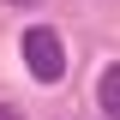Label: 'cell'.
Returning a JSON list of instances; mask_svg holds the SVG:
<instances>
[{"label":"cell","instance_id":"277c9868","mask_svg":"<svg viewBox=\"0 0 120 120\" xmlns=\"http://www.w3.org/2000/svg\"><path fill=\"white\" fill-rule=\"evenodd\" d=\"M6 6H42V0H6Z\"/></svg>","mask_w":120,"mask_h":120},{"label":"cell","instance_id":"6da1fadb","mask_svg":"<svg viewBox=\"0 0 120 120\" xmlns=\"http://www.w3.org/2000/svg\"><path fill=\"white\" fill-rule=\"evenodd\" d=\"M24 66L36 84H54L60 72H66V48H60V30L54 24H30L24 30Z\"/></svg>","mask_w":120,"mask_h":120},{"label":"cell","instance_id":"7a4b0ae2","mask_svg":"<svg viewBox=\"0 0 120 120\" xmlns=\"http://www.w3.org/2000/svg\"><path fill=\"white\" fill-rule=\"evenodd\" d=\"M96 108H102L108 120H120V60L102 66V78H96Z\"/></svg>","mask_w":120,"mask_h":120},{"label":"cell","instance_id":"3957f363","mask_svg":"<svg viewBox=\"0 0 120 120\" xmlns=\"http://www.w3.org/2000/svg\"><path fill=\"white\" fill-rule=\"evenodd\" d=\"M0 120H24V114H18V108H12V102H0Z\"/></svg>","mask_w":120,"mask_h":120}]
</instances>
